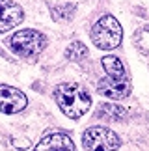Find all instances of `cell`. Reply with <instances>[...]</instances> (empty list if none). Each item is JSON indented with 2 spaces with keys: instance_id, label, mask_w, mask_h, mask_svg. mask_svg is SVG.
I'll return each mask as SVG.
<instances>
[{
  "instance_id": "1",
  "label": "cell",
  "mask_w": 149,
  "mask_h": 151,
  "mask_svg": "<svg viewBox=\"0 0 149 151\" xmlns=\"http://www.w3.org/2000/svg\"><path fill=\"white\" fill-rule=\"evenodd\" d=\"M102 69L106 73V78H102L97 84L101 95L110 97V99H125L130 93V78L127 75L123 62L116 56H105L102 58Z\"/></svg>"
},
{
  "instance_id": "6",
  "label": "cell",
  "mask_w": 149,
  "mask_h": 151,
  "mask_svg": "<svg viewBox=\"0 0 149 151\" xmlns=\"http://www.w3.org/2000/svg\"><path fill=\"white\" fill-rule=\"evenodd\" d=\"M26 95L21 90L11 88V86L0 84V112L4 114H15L26 108Z\"/></svg>"
},
{
  "instance_id": "3",
  "label": "cell",
  "mask_w": 149,
  "mask_h": 151,
  "mask_svg": "<svg viewBox=\"0 0 149 151\" xmlns=\"http://www.w3.org/2000/svg\"><path fill=\"white\" fill-rule=\"evenodd\" d=\"M121 39H123L121 24L112 15H102L91 28V41H93L97 49L112 50V49L119 47Z\"/></svg>"
},
{
  "instance_id": "7",
  "label": "cell",
  "mask_w": 149,
  "mask_h": 151,
  "mask_svg": "<svg viewBox=\"0 0 149 151\" xmlns=\"http://www.w3.org/2000/svg\"><path fill=\"white\" fill-rule=\"evenodd\" d=\"M21 21H22L21 6L13 4L11 0H0V34L6 30H11Z\"/></svg>"
},
{
  "instance_id": "9",
  "label": "cell",
  "mask_w": 149,
  "mask_h": 151,
  "mask_svg": "<svg viewBox=\"0 0 149 151\" xmlns=\"http://www.w3.org/2000/svg\"><path fill=\"white\" fill-rule=\"evenodd\" d=\"M97 116L105 119H119L127 116V110L123 106H116V104H101L97 110Z\"/></svg>"
},
{
  "instance_id": "12",
  "label": "cell",
  "mask_w": 149,
  "mask_h": 151,
  "mask_svg": "<svg viewBox=\"0 0 149 151\" xmlns=\"http://www.w3.org/2000/svg\"><path fill=\"white\" fill-rule=\"evenodd\" d=\"M74 13V6H62V8H54L52 9V15H54V19L56 21H60V19H64V21H67V19H71V15Z\"/></svg>"
},
{
  "instance_id": "11",
  "label": "cell",
  "mask_w": 149,
  "mask_h": 151,
  "mask_svg": "<svg viewBox=\"0 0 149 151\" xmlns=\"http://www.w3.org/2000/svg\"><path fill=\"white\" fill-rule=\"evenodd\" d=\"M86 56H88V49H86L84 43L74 41L67 47V58L73 60V62H80V60H84Z\"/></svg>"
},
{
  "instance_id": "4",
  "label": "cell",
  "mask_w": 149,
  "mask_h": 151,
  "mask_svg": "<svg viewBox=\"0 0 149 151\" xmlns=\"http://www.w3.org/2000/svg\"><path fill=\"white\" fill-rule=\"evenodd\" d=\"M9 45L13 52H17L22 58H34L37 54H41V50L45 49V41L43 34H39L37 30H21L15 32L9 37Z\"/></svg>"
},
{
  "instance_id": "2",
  "label": "cell",
  "mask_w": 149,
  "mask_h": 151,
  "mask_svg": "<svg viewBox=\"0 0 149 151\" xmlns=\"http://www.w3.org/2000/svg\"><path fill=\"white\" fill-rule=\"evenodd\" d=\"M54 99L58 103L60 110L64 112L67 118L77 119L80 116H84L91 106V99L82 86L78 84H60L54 90Z\"/></svg>"
},
{
  "instance_id": "10",
  "label": "cell",
  "mask_w": 149,
  "mask_h": 151,
  "mask_svg": "<svg viewBox=\"0 0 149 151\" xmlns=\"http://www.w3.org/2000/svg\"><path fill=\"white\" fill-rule=\"evenodd\" d=\"M134 43L144 54H149V24L142 26L140 30L134 34Z\"/></svg>"
},
{
  "instance_id": "8",
  "label": "cell",
  "mask_w": 149,
  "mask_h": 151,
  "mask_svg": "<svg viewBox=\"0 0 149 151\" xmlns=\"http://www.w3.org/2000/svg\"><path fill=\"white\" fill-rule=\"evenodd\" d=\"M34 151H77V147L65 132H52L45 136Z\"/></svg>"
},
{
  "instance_id": "5",
  "label": "cell",
  "mask_w": 149,
  "mask_h": 151,
  "mask_svg": "<svg viewBox=\"0 0 149 151\" xmlns=\"http://www.w3.org/2000/svg\"><path fill=\"white\" fill-rule=\"evenodd\" d=\"M86 151H116L119 147V138L106 127H90L82 136Z\"/></svg>"
}]
</instances>
